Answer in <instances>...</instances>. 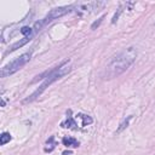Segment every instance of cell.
I'll list each match as a JSON object with an SVG mask.
<instances>
[{
  "mask_svg": "<svg viewBox=\"0 0 155 155\" xmlns=\"http://www.w3.org/2000/svg\"><path fill=\"white\" fill-rule=\"evenodd\" d=\"M137 58V50L133 46L126 47L114 54L110 61L107 63L104 71H103V78L104 79H114L125 73L136 61Z\"/></svg>",
  "mask_w": 155,
  "mask_h": 155,
  "instance_id": "obj_1",
  "label": "cell"
},
{
  "mask_svg": "<svg viewBox=\"0 0 155 155\" xmlns=\"http://www.w3.org/2000/svg\"><path fill=\"white\" fill-rule=\"evenodd\" d=\"M70 69H71V68H70V61L67 59V61H64L63 63H61L58 67H56V68H53L52 70L47 71V73H46V76L44 78L42 84H41L28 98H25V99L23 101V103H29V102L35 101L39 96L42 94V92H44L51 84H53L54 81H57V80H59L61 78H63L64 75H67V74L70 71Z\"/></svg>",
  "mask_w": 155,
  "mask_h": 155,
  "instance_id": "obj_2",
  "label": "cell"
},
{
  "mask_svg": "<svg viewBox=\"0 0 155 155\" xmlns=\"http://www.w3.org/2000/svg\"><path fill=\"white\" fill-rule=\"evenodd\" d=\"M31 58V51L25 52L23 54H21L19 57L15 58L13 61H11L10 63H7L6 65H4L0 70V76L1 78H7L12 74H15L16 71H18L22 67H24Z\"/></svg>",
  "mask_w": 155,
  "mask_h": 155,
  "instance_id": "obj_3",
  "label": "cell"
},
{
  "mask_svg": "<svg viewBox=\"0 0 155 155\" xmlns=\"http://www.w3.org/2000/svg\"><path fill=\"white\" fill-rule=\"evenodd\" d=\"M71 11H74V5L54 7V8H52V10L45 16V18H42L40 22H41L42 27H45L47 23L52 22L53 19H57V18H59V17H63V16H65L67 13H70Z\"/></svg>",
  "mask_w": 155,
  "mask_h": 155,
  "instance_id": "obj_4",
  "label": "cell"
},
{
  "mask_svg": "<svg viewBox=\"0 0 155 155\" xmlns=\"http://www.w3.org/2000/svg\"><path fill=\"white\" fill-rule=\"evenodd\" d=\"M105 5L104 1H90V2H80L74 5V11L76 12H91L94 10H99Z\"/></svg>",
  "mask_w": 155,
  "mask_h": 155,
  "instance_id": "obj_5",
  "label": "cell"
},
{
  "mask_svg": "<svg viewBox=\"0 0 155 155\" xmlns=\"http://www.w3.org/2000/svg\"><path fill=\"white\" fill-rule=\"evenodd\" d=\"M31 38H33V36H24L23 39H19V40H18V41H16L15 44H12V45L8 47V50H6V52H5L4 54L6 56V54H8V53H11V52L16 51L17 48H21V47H23L24 45H27V44H28V42L31 40Z\"/></svg>",
  "mask_w": 155,
  "mask_h": 155,
  "instance_id": "obj_6",
  "label": "cell"
},
{
  "mask_svg": "<svg viewBox=\"0 0 155 155\" xmlns=\"http://www.w3.org/2000/svg\"><path fill=\"white\" fill-rule=\"evenodd\" d=\"M68 117L67 120H64L63 122H61V126L64 128H71V130H76L78 128V124L74 120V117L71 116V110H68Z\"/></svg>",
  "mask_w": 155,
  "mask_h": 155,
  "instance_id": "obj_7",
  "label": "cell"
},
{
  "mask_svg": "<svg viewBox=\"0 0 155 155\" xmlns=\"http://www.w3.org/2000/svg\"><path fill=\"white\" fill-rule=\"evenodd\" d=\"M62 143L67 148H78L79 147V142L75 138H73V137H64L62 139Z\"/></svg>",
  "mask_w": 155,
  "mask_h": 155,
  "instance_id": "obj_8",
  "label": "cell"
},
{
  "mask_svg": "<svg viewBox=\"0 0 155 155\" xmlns=\"http://www.w3.org/2000/svg\"><path fill=\"white\" fill-rule=\"evenodd\" d=\"M79 119H81V126L82 127H85V126H87V125H91L92 122H93V120H92V117L91 116H88V115H85V114H78L76 115Z\"/></svg>",
  "mask_w": 155,
  "mask_h": 155,
  "instance_id": "obj_9",
  "label": "cell"
},
{
  "mask_svg": "<svg viewBox=\"0 0 155 155\" xmlns=\"http://www.w3.org/2000/svg\"><path fill=\"white\" fill-rule=\"evenodd\" d=\"M54 147H56V142H54V138H53V137H50V138H48V140L46 142V145H45L44 150H45L46 153H51V151L54 149Z\"/></svg>",
  "mask_w": 155,
  "mask_h": 155,
  "instance_id": "obj_10",
  "label": "cell"
},
{
  "mask_svg": "<svg viewBox=\"0 0 155 155\" xmlns=\"http://www.w3.org/2000/svg\"><path fill=\"white\" fill-rule=\"evenodd\" d=\"M131 119H132V115H130V116H127L126 119H124V121L119 125V127H117V130H116V133H120L121 131H124L127 126H128V124H130V121H131Z\"/></svg>",
  "mask_w": 155,
  "mask_h": 155,
  "instance_id": "obj_11",
  "label": "cell"
},
{
  "mask_svg": "<svg viewBox=\"0 0 155 155\" xmlns=\"http://www.w3.org/2000/svg\"><path fill=\"white\" fill-rule=\"evenodd\" d=\"M19 31H21L24 36H33V35H34V29H33V28H30V27H28V25L22 27Z\"/></svg>",
  "mask_w": 155,
  "mask_h": 155,
  "instance_id": "obj_12",
  "label": "cell"
},
{
  "mask_svg": "<svg viewBox=\"0 0 155 155\" xmlns=\"http://www.w3.org/2000/svg\"><path fill=\"white\" fill-rule=\"evenodd\" d=\"M11 134L10 133H7V132H4V133H1V136H0V144L1 145H5L7 142H10L11 140Z\"/></svg>",
  "mask_w": 155,
  "mask_h": 155,
  "instance_id": "obj_13",
  "label": "cell"
},
{
  "mask_svg": "<svg viewBox=\"0 0 155 155\" xmlns=\"http://www.w3.org/2000/svg\"><path fill=\"white\" fill-rule=\"evenodd\" d=\"M104 17H105V16H102V17H101V18H99L98 21H96V22H94V23H93V24L91 25V29H96V28H97V27H98V25H99V24L102 23V21L104 19Z\"/></svg>",
  "mask_w": 155,
  "mask_h": 155,
  "instance_id": "obj_14",
  "label": "cell"
}]
</instances>
